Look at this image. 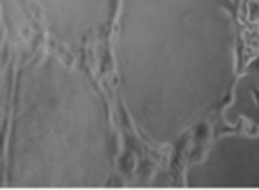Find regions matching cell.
Listing matches in <instances>:
<instances>
[{
  "mask_svg": "<svg viewBox=\"0 0 259 190\" xmlns=\"http://www.w3.org/2000/svg\"><path fill=\"white\" fill-rule=\"evenodd\" d=\"M110 40L130 125L149 146H174L233 96L240 0H119Z\"/></svg>",
  "mask_w": 259,
  "mask_h": 190,
  "instance_id": "obj_1",
  "label": "cell"
},
{
  "mask_svg": "<svg viewBox=\"0 0 259 190\" xmlns=\"http://www.w3.org/2000/svg\"><path fill=\"white\" fill-rule=\"evenodd\" d=\"M115 160L110 108L93 79L52 52L25 59L9 105L2 186L101 188Z\"/></svg>",
  "mask_w": 259,
  "mask_h": 190,
  "instance_id": "obj_2",
  "label": "cell"
},
{
  "mask_svg": "<svg viewBox=\"0 0 259 190\" xmlns=\"http://www.w3.org/2000/svg\"><path fill=\"white\" fill-rule=\"evenodd\" d=\"M192 188H255L259 186V133H219L183 172Z\"/></svg>",
  "mask_w": 259,
  "mask_h": 190,
  "instance_id": "obj_3",
  "label": "cell"
},
{
  "mask_svg": "<svg viewBox=\"0 0 259 190\" xmlns=\"http://www.w3.org/2000/svg\"><path fill=\"white\" fill-rule=\"evenodd\" d=\"M55 45L83 48L110 34L119 0H20Z\"/></svg>",
  "mask_w": 259,
  "mask_h": 190,
  "instance_id": "obj_4",
  "label": "cell"
},
{
  "mask_svg": "<svg viewBox=\"0 0 259 190\" xmlns=\"http://www.w3.org/2000/svg\"><path fill=\"white\" fill-rule=\"evenodd\" d=\"M254 4H255V9H257V23H259V0H254Z\"/></svg>",
  "mask_w": 259,
  "mask_h": 190,
  "instance_id": "obj_5",
  "label": "cell"
}]
</instances>
